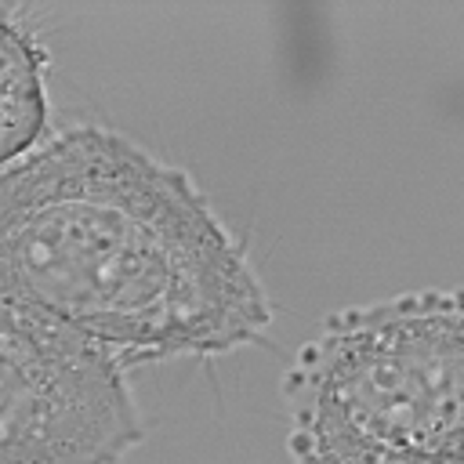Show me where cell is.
Instances as JSON below:
<instances>
[{"label": "cell", "mask_w": 464, "mask_h": 464, "mask_svg": "<svg viewBox=\"0 0 464 464\" xmlns=\"http://www.w3.org/2000/svg\"><path fill=\"white\" fill-rule=\"evenodd\" d=\"M0 297L127 366L257 344L272 301L185 167L105 123L51 130L0 174Z\"/></svg>", "instance_id": "6da1fadb"}, {"label": "cell", "mask_w": 464, "mask_h": 464, "mask_svg": "<svg viewBox=\"0 0 464 464\" xmlns=\"http://www.w3.org/2000/svg\"><path fill=\"white\" fill-rule=\"evenodd\" d=\"M294 464H464V290L330 312L283 373Z\"/></svg>", "instance_id": "7a4b0ae2"}, {"label": "cell", "mask_w": 464, "mask_h": 464, "mask_svg": "<svg viewBox=\"0 0 464 464\" xmlns=\"http://www.w3.org/2000/svg\"><path fill=\"white\" fill-rule=\"evenodd\" d=\"M127 362L83 330L0 297V464H120L145 442Z\"/></svg>", "instance_id": "3957f363"}, {"label": "cell", "mask_w": 464, "mask_h": 464, "mask_svg": "<svg viewBox=\"0 0 464 464\" xmlns=\"http://www.w3.org/2000/svg\"><path fill=\"white\" fill-rule=\"evenodd\" d=\"M47 51L40 36L18 18L14 7L0 4V145L4 163L22 160L36 149L47 130Z\"/></svg>", "instance_id": "277c9868"}]
</instances>
